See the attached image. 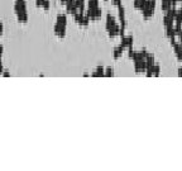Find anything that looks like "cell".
Listing matches in <instances>:
<instances>
[{
  "label": "cell",
  "instance_id": "cell-12",
  "mask_svg": "<svg viewBox=\"0 0 182 171\" xmlns=\"http://www.w3.org/2000/svg\"><path fill=\"white\" fill-rule=\"evenodd\" d=\"M3 31H4V27H3V23L0 22V37L3 36Z\"/></svg>",
  "mask_w": 182,
  "mask_h": 171
},
{
  "label": "cell",
  "instance_id": "cell-5",
  "mask_svg": "<svg viewBox=\"0 0 182 171\" xmlns=\"http://www.w3.org/2000/svg\"><path fill=\"white\" fill-rule=\"evenodd\" d=\"M171 8H172V3H171V0H162V4H161V9L162 11H168Z\"/></svg>",
  "mask_w": 182,
  "mask_h": 171
},
{
  "label": "cell",
  "instance_id": "cell-8",
  "mask_svg": "<svg viewBox=\"0 0 182 171\" xmlns=\"http://www.w3.org/2000/svg\"><path fill=\"white\" fill-rule=\"evenodd\" d=\"M49 7H51V2H49V0H43L42 8H43L44 10H49Z\"/></svg>",
  "mask_w": 182,
  "mask_h": 171
},
{
  "label": "cell",
  "instance_id": "cell-4",
  "mask_svg": "<svg viewBox=\"0 0 182 171\" xmlns=\"http://www.w3.org/2000/svg\"><path fill=\"white\" fill-rule=\"evenodd\" d=\"M91 76L92 77H101V76H105V68L102 66H98L96 67V70L91 74Z\"/></svg>",
  "mask_w": 182,
  "mask_h": 171
},
{
  "label": "cell",
  "instance_id": "cell-11",
  "mask_svg": "<svg viewBox=\"0 0 182 171\" xmlns=\"http://www.w3.org/2000/svg\"><path fill=\"white\" fill-rule=\"evenodd\" d=\"M3 76H4V77H9V76H10L9 71H8V70H4V71H3Z\"/></svg>",
  "mask_w": 182,
  "mask_h": 171
},
{
  "label": "cell",
  "instance_id": "cell-15",
  "mask_svg": "<svg viewBox=\"0 0 182 171\" xmlns=\"http://www.w3.org/2000/svg\"><path fill=\"white\" fill-rule=\"evenodd\" d=\"M178 13L181 14V16H182V0H181V5H180V9H178Z\"/></svg>",
  "mask_w": 182,
  "mask_h": 171
},
{
  "label": "cell",
  "instance_id": "cell-13",
  "mask_svg": "<svg viewBox=\"0 0 182 171\" xmlns=\"http://www.w3.org/2000/svg\"><path fill=\"white\" fill-rule=\"evenodd\" d=\"M178 42L182 44V29H181V32H180V34H178Z\"/></svg>",
  "mask_w": 182,
  "mask_h": 171
},
{
  "label": "cell",
  "instance_id": "cell-9",
  "mask_svg": "<svg viewBox=\"0 0 182 171\" xmlns=\"http://www.w3.org/2000/svg\"><path fill=\"white\" fill-rule=\"evenodd\" d=\"M111 3H113V5H114V7H120V5H123L122 4V0H111Z\"/></svg>",
  "mask_w": 182,
  "mask_h": 171
},
{
  "label": "cell",
  "instance_id": "cell-7",
  "mask_svg": "<svg viewBox=\"0 0 182 171\" xmlns=\"http://www.w3.org/2000/svg\"><path fill=\"white\" fill-rule=\"evenodd\" d=\"M105 76H106V77H111V76H114V68H113V67H107V68H105Z\"/></svg>",
  "mask_w": 182,
  "mask_h": 171
},
{
  "label": "cell",
  "instance_id": "cell-14",
  "mask_svg": "<svg viewBox=\"0 0 182 171\" xmlns=\"http://www.w3.org/2000/svg\"><path fill=\"white\" fill-rule=\"evenodd\" d=\"M178 76L182 77V67H178Z\"/></svg>",
  "mask_w": 182,
  "mask_h": 171
},
{
  "label": "cell",
  "instance_id": "cell-6",
  "mask_svg": "<svg viewBox=\"0 0 182 171\" xmlns=\"http://www.w3.org/2000/svg\"><path fill=\"white\" fill-rule=\"evenodd\" d=\"M159 75H161V66H159V64H156L154 65V70H153V76L158 77Z\"/></svg>",
  "mask_w": 182,
  "mask_h": 171
},
{
  "label": "cell",
  "instance_id": "cell-10",
  "mask_svg": "<svg viewBox=\"0 0 182 171\" xmlns=\"http://www.w3.org/2000/svg\"><path fill=\"white\" fill-rule=\"evenodd\" d=\"M42 3H43V0H36V7L42 8Z\"/></svg>",
  "mask_w": 182,
  "mask_h": 171
},
{
  "label": "cell",
  "instance_id": "cell-3",
  "mask_svg": "<svg viewBox=\"0 0 182 171\" xmlns=\"http://www.w3.org/2000/svg\"><path fill=\"white\" fill-rule=\"evenodd\" d=\"M115 24H118L116 20H115V18H114V16L109 13V14L106 15V31H109L110 28H113Z\"/></svg>",
  "mask_w": 182,
  "mask_h": 171
},
{
  "label": "cell",
  "instance_id": "cell-17",
  "mask_svg": "<svg viewBox=\"0 0 182 171\" xmlns=\"http://www.w3.org/2000/svg\"><path fill=\"white\" fill-rule=\"evenodd\" d=\"M104 2H109V0H104Z\"/></svg>",
  "mask_w": 182,
  "mask_h": 171
},
{
  "label": "cell",
  "instance_id": "cell-1",
  "mask_svg": "<svg viewBox=\"0 0 182 171\" xmlns=\"http://www.w3.org/2000/svg\"><path fill=\"white\" fill-rule=\"evenodd\" d=\"M107 33H109V37H110V38H115L116 36H119V34H120V26L115 24L113 28H110V29L107 31Z\"/></svg>",
  "mask_w": 182,
  "mask_h": 171
},
{
  "label": "cell",
  "instance_id": "cell-2",
  "mask_svg": "<svg viewBox=\"0 0 182 171\" xmlns=\"http://www.w3.org/2000/svg\"><path fill=\"white\" fill-rule=\"evenodd\" d=\"M124 47L122 44H119L118 47L114 48V52H113V57H114V60H118V58H120V57L123 56V52H124Z\"/></svg>",
  "mask_w": 182,
  "mask_h": 171
},
{
  "label": "cell",
  "instance_id": "cell-16",
  "mask_svg": "<svg viewBox=\"0 0 182 171\" xmlns=\"http://www.w3.org/2000/svg\"><path fill=\"white\" fill-rule=\"evenodd\" d=\"M3 51H4V47H3V46H1V44H0V56H1V55H3Z\"/></svg>",
  "mask_w": 182,
  "mask_h": 171
}]
</instances>
